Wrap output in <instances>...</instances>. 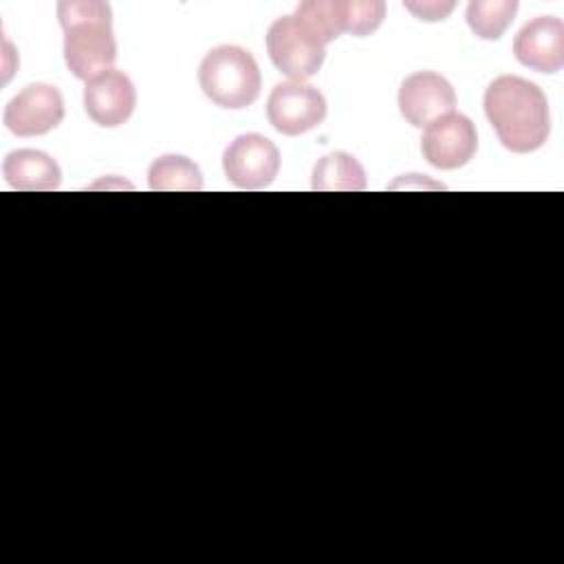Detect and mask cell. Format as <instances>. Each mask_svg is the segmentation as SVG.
<instances>
[{
    "label": "cell",
    "mask_w": 564,
    "mask_h": 564,
    "mask_svg": "<svg viewBox=\"0 0 564 564\" xmlns=\"http://www.w3.org/2000/svg\"><path fill=\"white\" fill-rule=\"evenodd\" d=\"M485 115L500 143L518 154L542 148L551 132L546 95L518 75H500L485 90Z\"/></svg>",
    "instance_id": "cell-1"
},
{
    "label": "cell",
    "mask_w": 564,
    "mask_h": 564,
    "mask_svg": "<svg viewBox=\"0 0 564 564\" xmlns=\"http://www.w3.org/2000/svg\"><path fill=\"white\" fill-rule=\"evenodd\" d=\"M57 20L64 31V62L84 82L112 70L117 40L112 35V11L101 0H62Z\"/></svg>",
    "instance_id": "cell-2"
},
{
    "label": "cell",
    "mask_w": 564,
    "mask_h": 564,
    "mask_svg": "<svg viewBox=\"0 0 564 564\" xmlns=\"http://www.w3.org/2000/svg\"><path fill=\"white\" fill-rule=\"evenodd\" d=\"M198 84L207 99L220 108L240 110L251 106L262 88L256 57L236 44H220L207 51L198 66Z\"/></svg>",
    "instance_id": "cell-3"
},
{
    "label": "cell",
    "mask_w": 564,
    "mask_h": 564,
    "mask_svg": "<svg viewBox=\"0 0 564 564\" xmlns=\"http://www.w3.org/2000/svg\"><path fill=\"white\" fill-rule=\"evenodd\" d=\"M267 53L273 66L291 82H304L322 68L326 44L293 13L278 18L269 26Z\"/></svg>",
    "instance_id": "cell-4"
},
{
    "label": "cell",
    "mask_w": 564,
    "mask_h": 564,
    "mask_svg": "<svg viewBox=\"0 0 564 564\" xmlns=\"http://www.w3.org/2000/svg\"><path fill=\"white\" fill-rule=\"evenodd\" d=\"M223 170L240 189H264L280 172V150L264 134H240L227 145L223 154Z\"/></svg>",
    "instance_id": "cell-5"
},
{
    "label": "cell",
    "mask_w": 564,
    "mask_h": 564,
    "mask_svg": "<svg viewBox=\"0 0 564 564\" xmlns=\"http://www.w3.org/2000/svg\"><path fill=\"white\" fill-rule=\"evenodd\" d=\"M326 117L324 95L304 82H280L267 99L269 123L286 134L297 137L317 128Z\"/></svg>",
    "instance_id": "cell-6"
},
{
    "label": "cell",
    "mask_w": 564,
    "mask_h": 564,
    "mask_svg": "<svg viewBox=\"0 0 564 564\" xmlns=\"http://www.w3.org/2000/svg\"><path fill=\"white\" fill-rule=\"evenodd\" d=\"M478 148L476 126L467 115L447 112L430 121L421 137L423 159L438 170H456L471 161Z\"/></svg>",
    "instance_id": "cell-7"
},
{
    "label": "cell",
    "mask_w": 564,
    "mask_h": 564,
    "mask_svg": "<svg viewBox=\"0 0 564 564\" xmlns=\"http://www.w3.org/2000/svg\"><path fill=\"white\" fill-rule=\"evenodd\" d=\"M64 119L62 93L44 82L24 86L7 106L2 121L15 137H40L57 128Z\"/></svg>",
    "instance_id": "cell-8"
},
{
    "label": "cell",
    "mask_w": 564,
    "mask_h": 564,
    "mask_svg": "<svg viewBox=\"0 0 564 564\" xmlns=\"http://www.w3.org/2000/svg\"><path fill=\"white\" fill-rule=\"evenodd\" d=\"M454 106V86L434 70H416L401 82L399 110L414 128H423L430 121L452 112Z\"/></svg>",
    "instance_id": "cell-9"
},
{
    "label": "cell",
    "mask_w": 564,
    "mask_h": 564,
    "mask_svg": "<svg viewBox=\"0 0 564 564\" xmlns=\"http://www.w3.org/2000/svg\"><path fill=\"white\" fill-rule=\"evenodd\" d=\"M137 106V88L132 79L121 70H106L84 88L86 115L101 128L123 126Z\"/></svg>",
    "instance_id": "cell-10"
},
{
    "label": "cell",
    "mask_w": 564,
    "mask_h": 564,
    "mask_svg": "<svg viewBox=\"0 0 564 564\" xmlns=\"http://www.w3.org/2000/svg\"><path fill=\"white\" fill-rule=\"evenodd\" d=\"M513 55L538 73H557L564 66V22L555 15L529 20L513 37Z\"/></svg>",
    "instance_id": "cell-11"
},
{
    "label": "cell",
    "mask_w": 564,
    "mask_h": 564,
    "mask_svg": "<svg viewBox=\"0 0 564 564\" xmlns=\"http://www.w3.org/2000/svg\"><path fill=\"white\" fill-rule=\"evenodd\" d=\"M2 176L9 187L22 192H51L62 183L57 161L42 150H13L2 161Z\"/></svg>",
    "instance_id": "cell-12"
},
{
    "label": "cell",
    "mask_w": 564,
    "mask_h": 564,
    "mask_svg": "<svg viewBox=\"0 0 564 564\" xmlns=\"http://www.w3.org/2000/svg\"><path fill=\"white\" fill-rule=\"evenodd\" d=\"M311 187L315 192H361L366 189V170L352 154L335 150L315 163Z\"/></svg>",
    "instance_id": "cell-13"
},
{
    "label": "cell",
    "mask_w": 564,
    "mask_h": 564,
    "mask_svg": "<svg viewBox=\"0 0 564 564\" xmlns=\"http://www.w3.org/2000/svg\"><path fill=\"white\" fill-rule=\"evenodd\" d=\"M148 185L154 192H198L203 176L194 161L181 154H163L148 170Z\"/></svg>",
    "instance_id": "cell-14"
},
{
    "label": "cell",
    "mask_w": 564,
    "mask_h": 564,
    "mask_svg": "<svg viewBox=\"0 0 564 564\" xmlns=\"http://www.w3.org/2000/svg\"><path fill=\"white\" fill-rule=\"evenodd\" d=\"M295 15L324 42H333L346 33L348 0H308L297 4Z\"/></svg>",
    "instance_id": "cell-15"
},
{
    "label": "cell",
    "mask_w": 564,
    "mask_h": 564,
    "mask_svg": "<svg viewBox=\"0 0 564 564\" xmlns=\"http://www.w3.org/2000/svg\"><path fill=\"white\" fill-rule=\"evenodd\" d=\"M518 11L516 0H471L465 11V20L476 37L498 40L513 22Z\"/></svg>",
    "instance_id": "cell-16"
},
{
    "label": "cell",
    "mask_w": 564,
    "mask_h": 564,
    "mask_svg": "<svg viewBox=\"0 0 564 564\" xmlns=\"http://www.w3.org/2000/svg\"><path fill=\"white\" fill-rule=\"evenodd\" d=\"M386 15V4L381 0H366V2H355L348 0V22H346V33H352L357 37L370 35L372 31L379 29Z\"/></svg>",
    "instance_id": "cell-17"
},
{
    "label": "cell",
    "mask_w": 564,
    "mask_h": 564,
    "mask_svg": "<svg viewBox=\"0 0 564 564\" xmlns=\"http://www.w3.org/2000/svg\"><path fill=\"white\" fill-rule=\"evenodd\" d=\"M405 9L412 11L419 20L425 22H438L445 20V15L454 9V2H423V4H414V2H405Z\"/></svg>",
    "instance_id": "cell-18"
}]
</instances>
